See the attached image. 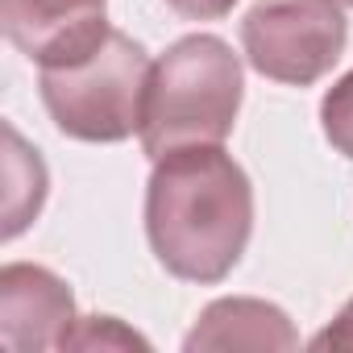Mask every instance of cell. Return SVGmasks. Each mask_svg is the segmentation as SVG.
Masks as SVG:
<instances>
[{
  "label": "cell",
  "instance_id": "cell-1",
  "mask_svg": "<svg viewBox=\"0 0 353 353\" xmlns=\"http://www.w3.org/2000/svg\"><path fill=\"white\" fill-rule=\"evenodd\" d=\"M254 188L221 145H188L154 162L145 233L158 262L188 283H221L245 254Z\"/></svg>",
  "mask_w": 353,
  "mask_h": 353
},
{
  "label": "cell",
  "instance_id": "cell-3",
  "mask_svg": "<svg viewBox=\"0 0 353 353\" xmlns=\"http://www.w3.org/2000/svg\"><path fill=\"white\" fill-rule=\"evenodd\" d=\"M145 50L108 30L96 50L67 67H42V100L54 125L79 141H125L141 129L145 88H150Z\"/></svg>",
  "mask_w": 353,
  "mask_h": 353
},
{
  "label": "cell",
  "instance_id": "cell-2",
  "mask_svg": "<svg viewBox=\"0 0 353 353\" xmlns=\"http://www.w3.org/2000/svg\"><path fill=\"white\" fill-rule=\"evenodd\" d=\"M241 59L212 34L179 38L154 67L141 108V145L158 162L188 145H221L241 108Z\"/></svg>",
  "mask_w": 353,
  "mask_h": 353
},
{
  "label": "cell",
  "instance_id": "cell-7",
  "mask_svg": "<svg viewBox=\"0 0 353 353\" xmlns=\"http://www.w3.org/2000/svg\"><path fill=\"white\" fill-rule=\"evenodd\" d=\"M291 320L262 299H216L188 332V349H295Z\"/></svg>",
  "mask_w": 353,
  "mask_h": 353
},
{
  "label": "cell",
  "instance_id": "cell-8",
  "mask_svg": "<svg viewBox=\"0 0 353 353\" xmlns=\"http://www.w3.org/2000/svg\"><path fill=\"white\" fill-rule=\"evenodd\" d=\"M46 200V166L38 150L21 141L13 125H5V241L26 233V225L42 212Z\"/></svg>",
  "mask_w": 353,
  "mask_h": 353
},
{
  "label": "cell",
  "instance_id": "cell-4",
  "mask_svg": "<svg viewBox=\"0 0 353 353\" xmlns=\"http://www.w3.org/2000/svg\"><path fill=\"white\" fill-rule=\"evenodd\" d=\"M349 38L341 0H258L241 21V46L258 75L307 88L332 71Z\"/></svg>",
  "mask_w": 353,
  "mask_h": 353
},
{
  "label": "cell",
  "instance_id": "cell-5",
  "mask_svg": "<svg viewBox=\"0 0 353 353\" xmlns=\"http://www.w3.org/2000/svg\"><path fill=\"white\" fill-rule=\"evenodd\" d=\"M108 0H0L9 42L38 67H67L96 50L112 30Z\"/></svg>",
  "mask_w": 353,
  "mask_h": 353
},
{
  "label": "cell",
  "instance_id": "cell-11",
  "mask_svg": "<svg viewBox=\"0 0 353 353\" xmlns=\"http://www.w3.org/2000/svg\"><path fill=\"white\" fill-rule=\"evenodd\" d=\"M312 349H353V299L341 307V316L324 328V332H316L312 336Z\"/></svg>",
  "mask_w": 353,
  "mask_h": 353
},
{
  "label": "cell",
  "instance_id": "cell-6",
  "mask_svg": "<svg viewBox=\"0 0 353 353\" xmlns=\"http://www.w3.org/2000/svg\"><path fill=\"white\" fill-rule=\"evenodd\" d=\"M75 299L46 266L13 262L0 270V345L9 353L63 349L75 328Z\"/></svg>",
  "mask_w": 353,
  "mask_h": 353
},
{
  "label": "cell",
  "instance_id": "cell-9",
  "mask_svg": "<svg viewBox=\"0 0 353 353\" xmlns=\"http://www.w3.org/2000/svg\"><path fill=\"white\" fill-rule=\"evenodd\" d=\"M96 345L100 349H150L145 336H137L133 328H125L112 316H83L75 320V328L63 341V349H96Z\"/></svg>",
  "mask_w": 353,
  "mask_h": 353
},
{
  "label": "cell",
  "instance_id": "cell-12",
  "mask_svg": "<svg viewBox=\"0 0 353 353\" xmlns=\"http://www.w3.org/2000/svg\"><path fill=\"white\" fill-rule=\"evenodd\" d=\"M166 5H170L174 13L192 17V21H216V17L233 13V5H237V0H166Z\"/></svg>",
  "mask_w": 353,
  "mask_h": 353
},
{
  "label": "cell",
  "instance_id": "cell-10",
  "mask_svg": "<svg viewBox=\"0 0 353 353\" xmlns=\"http://www.w3.org/2000/svg\"><path fill=\"white\" fill-rule=\"evenodd\" d=\"M320 125H324V137H328L345 158H353V71H349L341 83H332V92L324 96V104H320Z\"/></svg>",
  "mask_w": 353,
  "mask_h": 353
},
{
  "label": "cell",
  "instance_id": "cell-13",
  "mask_svg": "<svg viewBox=\"0 0 353 353\" xmlns=\"http://www.w3.org/2000/svg\"><path fill=\"white\" fill-rule=\"evenodd\" d=\"M341 5H349V9H353V0H341Z\"/></svg>",
  "mask_w": 353,
  "mask_h": 353
}]
</instances>
